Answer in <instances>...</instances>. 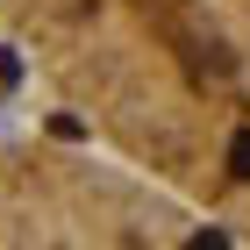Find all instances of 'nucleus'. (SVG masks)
<instances>
[{"instance_id": "nucleus-1", "label": "nucleus", "mask_w": 250, "mask_h": 250, "mask_svg": "<svg viewBox=\"0 0 250 250\" xmlns=\"http://www.w3.org/2000/svg\"><path fill=\"white\" fill-rule=\"evenodd\" d=\"M0 36L79 136L250 250V0H0Z\"/></svg>"}, {"instance_id": "nucleus-2", "label": "nucleus", "mask_w": 250, "mask_h": 250, "mask_svg": "<svg viewBox=\"0 0 250 250\" xmlns=\"http://www.w3.org/2000/svg\"><path fill=\"white\" fill-rule=\"evenodd\" d=\"M0 250H243L100 143L0 129Z\"/></svg>"}]
</instances>
